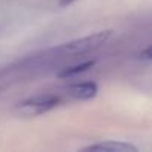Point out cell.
<instances>
[{
	"mask_svg": "<svg viewBox=\"0 0 152 152\" xmlns=\"http://www.w3.org/2000/svg\"><path fill=\"white\" fill-rule=\"evenodd\" d=\"M93 66H94V61H91V60L90 61H84L81 64H75V66L67 67L63 72H60L58 73V78H70V76H75V75H78V73H82V72L91 69Z\"/></svg>",
	"mask_w": 152,
	"mask_h": 152,
	"instance_id": "5b68a950",
	"label": "cell"
},
{
	"mask_svg": "<svg viewBox=\"0 0 152 152\" xmlns=\"http://www.w3.org/2000/svg\"><path fill=\"white\" fill-rule=\"evenodd\" d=\"M84 151H96V152H137V148L134 145H131V143H127V142L107 140V142H102V143L85 146Z\"/></svg>",
	"mask_w": 152,
	"mask_h": 152,
	"instance_id": "277c9868",
	"label": "cell"
},
{
	"mask_svg": "<svg viewBox=\"0 0 152 152\" xmlns=\"http://www.w3.org/2000/svg\"><path fill=\"white\" fill-rule=\"evenodd\" d=\"M97 91H99V87L96 82H75V84L64 85L58 90L64 102L66 100H78V102L90 100L97 96Z\"/></svg>",
	"mask_w": 152,
	"mask_h": 152,
	"instance_id": "3957f363",
	"label": "cell"
},
{
	"mask_svg": "<svg viewBox=\"0 0 152 152\" xmlns=\"http://www.w3.org/2000/svg\"><path fill=\"white\" fill-rule=\"evenodd\" d=\"M63 103H64V99L61 97V94L58 91L43 93V94H37L34 97H30V99L21 102L17 106V110L24 116H39V115H43V113L58 107Z\"/></svg>",
	"mask_w": 152,
	"mask_h": 152,
	"instance_id": "6da1fadb",
	"label": "cell"
},
{
	"mask_svg": "<svg viewBox=\"0 0 152 152\" xmlns=\"http://www.w3.org/2000/svg\"><path fill=\"white\" fill-rule=\"evenodd\" d=\"M110 34H112L110 30L88 34L85 37H81V39H76V40H72L69 43L61 45L58 48V51L64 52V54H85V52H90V51L102 46L110 37Z\"/></svg>",
	"mask_w": 152,
	"mask_h": 152,
	"instance_id": "7a4b0ae2",
	"label": "cell"
},
{
	"mask_svg": "<svg viewBox=\"0 0 152 152\" xmlns=\"http://www.w3.org/2000/svg\"><path fill=\"white\" fill-rule=\"evenodd\" d=\"M75 2V0H60V6H69Z\"/></svg>",
	"mask_w": 152,
	"mask_h": 152,
	"instance_id": "8992f818",
	"label": "cell"
}]
</instances>
